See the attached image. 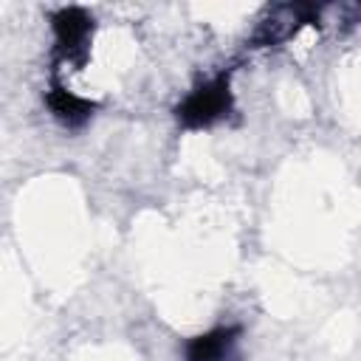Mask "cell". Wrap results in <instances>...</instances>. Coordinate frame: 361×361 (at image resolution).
Segmentation results:
<instances>
[{
    "mask_svg": "<svg viewBox=\"0 0 361 361\" xmlns=\"http://www.w3.org/2000/svg\"><path fill=\"white\" fill-rule=\"evenodd\" d=\"M45 104H48L51 116H54L62 127H68V130L85 127V124L93 118V113H96V102H90V99H85V96H76V93L68 90L56 76L51 79V87L45 90Z\"/></svg>",
    "mask_w": 361,
    "mask_h": 361,
    "instance_id": "5",
    "label": "cell"
},
{
    "mask_svg": "<svg viewBox=\"0 0 361 361\" xmlns=\"http://www.w3.org/2000/svg\"><path fill=\"white\" fill-rule=\"evenodd\" d=\"M234 110V93L228 73H217L200 85H195L178 104H175V121L183 130H209L217 121L228 118Z\"/></svg>",
    "mask_w": 361,
    "mask_h": 361,
    "instance_id": "1",
    "label": "cell"
},
{
    "mask_svg": "<svg viewBox=\"0 0 361 361\" xmlns=\"http://www.w3.org/2000/svg\"><path fill=\"white\" fill-rule=\"evenodd\" d=\"M240 324H217L183 341V361H240Z\"/></svg>",
    "mask_w": 361,
    "mask_h": 361,
    "instance_id": "4",
    "label": "cell"
},
{
    "mask_svg": "<svg viewBox=\"0 0 361 361\" xmlns=\"http://www.w3.org/2000/svg\"><path fill=\"white\" fill-rule=\"evenodd\" d=\"M319 23V8L310 3H282L271 6L251 34V48H274L299 34V28Z\"/></svg>",
    "mask_w": 361,
    "mask_h": 361,
    "instance_id": "3",
    "label": "cell"
},
{
    "mask_svg": "<svg viewBox=\"0 0 361 361\" xmlns=\"http://www.w3.org/2000/svg\"><path fill=\"white\" fill-rule=\"evenodd\" d=\"M54 31V54L59 62H71L76 68L85 65L93 39V17L82 6H62L51 14Z\"/></svg>",
    "mask_w": 361,
    "mask_h": 361,
    "instance_id": "2",
    "label": "cell"
}]
</instances>
